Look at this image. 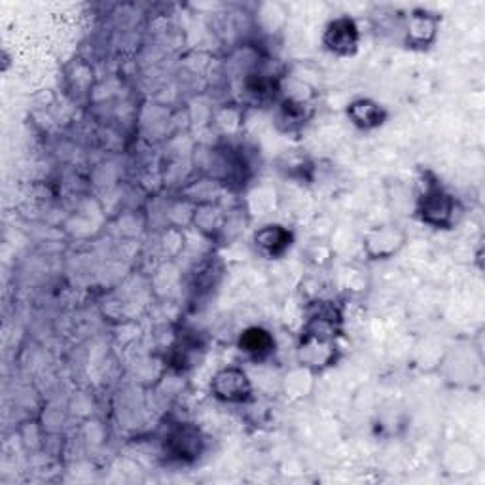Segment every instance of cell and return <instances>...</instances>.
Listing matches in <instances>:
<instances>
[{
	"label": "cell",
	"mask_w": 485,
	"mask_h": 485,
	"mask_svg": "<svg viewBox=\"0 0 485 485\" xmlns=\"http://www.w3.org/2000/svg\"><path fill=\"white\" fill-rule=\"evenodd\" d=\"M328 36H330L332 50H343L347 52L349 48H353L356 44V29L354 25L349 21V19H337L330 25V31H328Z\"/></svg>",
	"instance_id": "obj_1"
},
{
	"label": "cell",
	"mask_w": 485,
	"mask_h": 485,
	"mask_svg": "<svg viewBox=\"0 0 485 485\" xmlns=\"http://www.w3.org/2000/svg\"><path fill=\"white\" fill-rule=\"evenodd\" d=\"M245 374H241V371L235 370H228L224 371V374H220V376L217 377V385H214L218 396H224V398L228 400L241 398V394L245 393V391L235 388V385H245Z\"/></svg>",
	"instance_id": "obj_2"
},
{
	"label": "cell",
	"mask_w": 485,
	"mask_h": 485,
	"mask_svg": "<svg viewBox=\"0 0 485 485\" xmlns=\"http://www.w3.org/2000/svg\"><path fill=\"white\" fill-rule=\"evenodd\" d=\"M241 345H243V349L249 351V353L263 354L266 351H269V347H271V337H269L266 332L254 328V330H249L245 336H243Z\"/></svg>",
	"instance_id": "obj_3"
},
{
	"label": "cell",
	"mask_w": 485,
	"mask_h": 485,
	"mask_svg": "<svg viewBox=\"0 0 485 485\" xmlns=\"http://www.w3.org/2000/svg\"><path fill=\"white\" fill-rule=\"evenodd\" d=\"M362 107H364V112L356 107V104H353V118L356 124H360L362 120L364 121V126H370V124H377V120H379V114H377V107L376 104H370V103H364L362 101Z\"/></svg>",
	"instance_id": "obj_4"
}]
</instances>
